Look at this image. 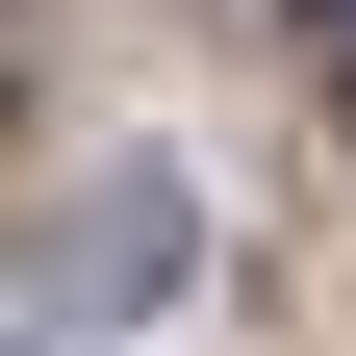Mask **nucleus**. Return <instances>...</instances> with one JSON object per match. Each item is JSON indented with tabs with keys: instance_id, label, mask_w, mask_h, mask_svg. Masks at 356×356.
I'll use <instances>...</instances> for the list:
<instances>
[{
	"instance_id": "nucleus-1",
	"label": "nucleus",
	"mask_w": 356,
	"mask_h": 356,
	"mask_svg": "<svg viewBox=\"0 0 356 356\" xmlns=\"http://www.w3.org/2000/svg\"><path fill=\"white\" fill-rule=\"evenodd\" d=\"M178 280H204V178L178 153H102L76 229H51V305H178Z\"/></svg>"
},
{
	"instance_id": "nucleus-3",
	"label": "nucleus",
	"mask_w": 356,
	"mask_h": 356,
	"mask_svg": "<svg viewBox=\"0 0 356 356\" xmlns=\"http://www.w3.org/2000/svg\"><path fill=\"white\" fill-rule=\"evenodd\" d=\"M0 356H51V331H0Z\"/></svg>"
},
{
	"instance_id": "nucleus-2",
	"label": "nucleus",
	"mask_w": 356,
	"mask_h": 356,
	"mask_svg": "<svg viewBox=\"0 0 356 356\" xmlns=\"http://www.w3.org/2000/svg\"><path fill=\"white\" fill-rule=\"evenodd\" d=\"M305 51H331V102H356V0H305Z\"/></svg>"
}]
</instances>
